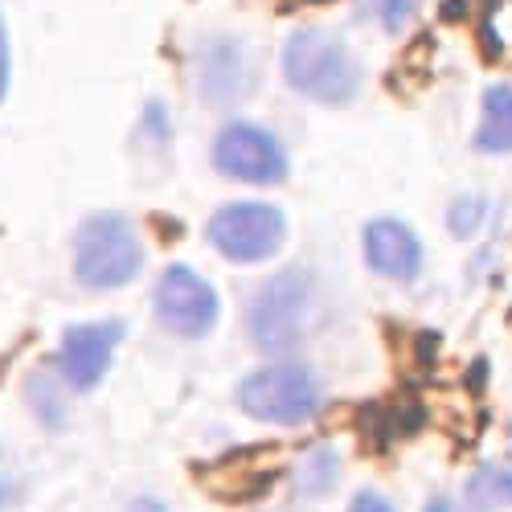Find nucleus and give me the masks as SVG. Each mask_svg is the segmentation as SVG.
<instances>
[{
	"mask_svg": "<svg viewBox=\"0 0 512 512\" xmlns=\"http://www.w3.org/2000/svg\"><path fill=\"white\" fill-rule=\"evenodd\" d=\"M213 168L246 185H279L287 177V152L259 123H226L213 140Z\"/></svg>",
	"mask_w": 512,
	"mask_h": 512,
	"instance_id": "nucleus-6",
	"label": "nucleus"
},
{
	"mask_svg": "<svg viewBox=\"0 0 512 512\" xmlns=\"http://www.w3.org/2000/svg\"><path fill=\"white\" fill-rule=\"evenodd\" d=\"M426 512H463V508H455L451 500H431V504H426Z\"/></svg>",
	"mask_w": 512,
	"mask_h": 512,
	"instance_id": "nucleus-20",
	"label": "nucleus"
},
{
	"mask_svg": "<svg viewBox=\"0 0 512 512\" xmlns=\"http://www.w3.org/2000/svg\"><path fill=\"white\" fill-rule=\"evenodd\" d=\"M132 512H164V504L160 500H136Z\"/></svg>",
	"mask_w": 512,
	"mask_h": 512,
	"instance_id": "nucleus-19",
	"label": "nucleus"
},
{
	"mask_svg": "<svg viewBox=\"0 0 512 512\" xmlns=\"http://www.w3.org/2000/svg\"><path fill=\"white\" fill-rule=\"evenodd\" d=\"M373 5V17L381 21V29H390V33H398L410 17H414V9H418V0H369Z\"/></svg>",
	"mask_w": 512,
	"mask_h": 512,
	"instance_id": "nucleus-15",
	"label": "nucleus"
},
{
	"mask_svg": "<svg viewBox=\"0 0 512 512\" xmlns=\"http://www.w3.org/2000/svg\"><path fill=\"white\" fill-rule=\"evenodd\" d=\"M238 406L271 426H300L320 410V390L304 365H267L238 386Z\"/></svg>",
	"mask_w": 512,
	"mask_h": 512,
	"instance_id": "nucleus-3",
	"label": "nucleus"
},
{
	"mask_svg": "<svg viewBox=\"0 0 512 512\" xmlns=\"http://www.w3.org/2000/svg\"><path fill=\"white\" fill-rule=\"evenodd\" d=\"M480 218H484V205H480V201H472V197H463V201H455V205H451V230H455L459 238L476 234Z\"/></svg>",
	"mask_w": 512,
	"mask_h": 512,
	"instance_id": "nucleus-16",
	"label": "nucleus"
},
{
	"mask_svg": "<svg viewBox=\"0 0 512 512\" xmlns=\"http://www.w3.org/2000/svg\"><path fill=\"white\" fill-rule=\"evenodd\" d=\"M144 267V246L123 213H95L74 234V279L91 291L132 283Z\"/></svg>",
	"mask_w": 512,
	"mask_h": 512,
	"instance_id": "nucleus-2",
	"label": "nucleus"
},
{
	"mask_svg": "<svg viewBox=\"0 0 512 512\" xmlns=\"http://www.w3.org/2000/svg\"><path fill=\"white\" fill-rule=\"evenodd\" d=\"M467 500H476L484 508H512V467H480V472L467 480Z\"/></svg>",
	"mask_w": 512,
	"mask_h": 512,
	"instance_id": "nucleus-12",
	"label": "nucleus"
},
{
	"mask_svg": "<svg viewBox=\"0 0 512 512\" xmlns=\"http://www.w3.org/2000/svg\"><path fill=\"white\" fill-rule=\"evenodd\" d=\"M9 91V33H5V21H0V99Z\"/></svg>",
	"mask_w": 512,
	"mask_h": 512,
	"instance_id": "nucleus-18",
	"label": "nucleus"
},
{
	"mask_svg": "<svg viewBox=\"0 0 512 512\" xmlns=\"http://www.w3.org/2000/svg\"><path fill=\"white\" fill-rule=\"evenodd\" d=\"M283 74L304 99L345 107L361 91V66L353 50L328 29H300L283 46Z\"/></svg>",
	"mask_w": 512,
	"mask_h": 512,
	"instance_id": "nucleus-1",
	"label": "nucleus"
},
{
	"mask_svg": "<svg viewBox=\"0 0 512 512\" xmlns=\"http://www.w3.org/2000/svg\"><path fill=\"white\" fill-rule=\"evenodd\" d=\"M480 152H512V87L500 82L484 95V119L476 132Z\"/></svg>",
	"mask_w": 512,
	"mask_h": 512,
	"instance_id": "nucleus-11",
	"label": "nucleus"
},
{
	"mask_svg": "<svg viewBox=\"0 0 512 512\" xmlns=\"http://www.w3.org/2000/svg\"><path fill=\"white\" fill-rule=\"evenodd\" d=\"M349 512H394L386 500H381L377 492H361L353 504H349Z\"/></svg>",
	"mask_w": 512,
	"mask_h": 512,
	"instance_id": "nucleus-17",
	"label": "nucleus"
},
{
	"mask_svg": "<svg viewBox=\"0 0 512 512\" xmlns=\"http://www.w3.org/2000/svg\"><path fill=\"white\" fill-rule=\"evenodd\" d=\"M123 340V324L119 320H99V324H74L62 332V349H58V369L66 377V386L74 390H95L111 357L115 345Z\"/></svg>",
	"mask_w": 512,
	"mask_h": 512,
	"instance_id": "nucleus-8",
	"label": "nucleus"
},
{
	"mask_svg": "<svg viewBox=\"0 0 512 512\" xmlns=\"http://www.w3.org/2000/svg\"><path fill=\"white\" fill-rule=\"evenodd\" d=\"M312 300V279L304 267H287L263 283L250 304V336L263 353H287L300 345L304 312Z\"/></svg>",
	"mask_w": 512,
	"mask_h": 512,
	"instance_id": "nucleus-4",
	"label": "nucleus"
},
{
	"mask_svg": "<svg viewBox=\"0 0 512 512\" xmlns=\"http://www.w3.org/2000/svg\"><path fill=\"white\" fill-rule=\"evenodd\" d=\"M365 263L386 279H414L422 267V246L410 226L377 218L365 226Z\"/></svg>",
	"mask_w": 512,
	"mask_h": 512,
	"instance_id": "nucleus-9",
	"label": "nucleus"
},
{
	"mask_svg": "<svg viewBox=\"0 0 512 512\" xmlns=\"http://www.w3.org/2000/svg\"><path fill=\"white\" fill-rule=\"evenodd\" d=\"M336 455L328 451V447H316L308 459H304V467H300V488L304 492H312V496H324L332 484H336Z\"/></svg>",
	"mask_w": 512,
	"mask_h": 512,
	"instance_id": "nucleus-13",
	"label": "nucleus"
},
{
	"mask_svg": "<svg viewBox=\"0 0 512 512\" xmlns=\"http://www.w3.org/2000/svg\"><path fill=\"white\" fill-rule=\"evenodd\" d=\"M201 91L213 103H230L246 91V62L234 41H218V46H209V54L201 58Z\"/></svg>",
	"mask_w": 512,
	"mask_h": 512,
	"instance_id": "nucleus-10",
	"label": "nucleus"
},
{
	"mask_svg": "<svg viewBox=\"0 0 512 512\" xmlns=\"http://www.w3.org/2000/svg\"><path fill=\"white\" fill-rule=\"evenodd\" d=\"M205 234H209L213 250L226 254L230 263H263L279 250L287 222L267 201H234L213 213Z\"/></svg>",
	"mask_w": 512,
	"mask_h": 512,
	"instance_id": "nucleus-5",
	"label": "nucleus"
},
{
	"mask_svg": "<svg viewBox=\"0 0 512 512\" xmlns=\"http://www.w3.org/2000/svg\"><path fill=\"white\" fill-rule=\"evenodd\" d=\"M29 402L37 406V418L46 422V426H58V422H62V398L50 390V377H46V373H37V377L29 381Z\"/></svg>",
	"mask_w": 512,
	"mask_h": 512,
	"instance_id": "nucleus-14",
	"label": "nucleus"
},
{
	"mask_svg": "<svg viewBox=\"0 0 512 512\" xmlns=\"http://www.w3.org/2000/svg\"><path fill=\"white\" fill-rule=\"evenodd\" d=\"M152 304H156V320L185 340H197L218 324V291L185 263H173L160 275Z\"/></svg>",
	"mask_w": 512,
	"mask_h": 512,
	"instance_id": "nucleus-7",
	"label": "nucleus"
}]
</instances>
